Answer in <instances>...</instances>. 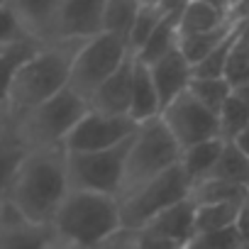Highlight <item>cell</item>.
Returning a JSON list of instances; mask_svg holds the SVG:
<instances>
[{
	"label": "cell",
	"mask_w": 249,
	"mask_h": 249,
	"mask_svg": "<svg viewBox=\"0 0 249 249\" xmlns=\"http://www.w3.org/2000/svg\"><path fill=\"white\" fill-rule=\"evenodd\" d=\"M234 144H237V147H239V149H242L247 157H249V127H247V130H244V132H242L237 140H234Z\"/></svg>",
	"instance_id": "cell-38"
},
{
	"label": "cell",
	"mask_w": 249,
	"mask_h": 249,
	"mask_svg": "<svg viewBox=\"0 0 249 249\" xmlns=\"http://www.w3.org/2000/svg\"><path fill=\"white\" fill-rule=\"evenodd\" d=\"M181 154H183L181 147L176 144V140L166 130L161 117L142 122L135 132V137L130 140V152H127L124 176H122V191H120L117 200L132 196L137 188L147 186L157 176L178 166Z\"/></svg>",
	"instance_id": "cell-5"
},
{
	"label": "cell",
	"mask_w": 249,
	"mask_h": 249,
	"mask_svg": "<svg viewBox=\"0 0 249 249\" xmlns=\"http://www.w3.org/2000/svg\"><path fill=\"white\" fill-rule=\"evenodd\" d=\"M217 122H220V140L222 142H234L249 127V107L232 93L230 100L217 112Z\"/></svg>",
	"instance_id": "cell-28"
},
{
	"label": "cell",
	"mask_w": 249,
	"mask_h": 249,
	"mask_svg": "<svg viewBox=\"0 0 249 249\" xmlns=\"http://www.w3.org/2000/svg\"><path fill=\"white\" fill-rule=\"evenodd\" d=\"M144 230L157 234V237H166V239H174V242L186 247L191 239L198 237V230H196V205L191 203V198L181 200L174 208L164 210L159 217H154Z\"/></svg>",
	"instance_id": "cell-15"
},
{
	"label": "cell",
	"mask_w": 249,
	"mask_h": 249,
	"mask_svg": "<svg viewBox=\"0 0 249 249\" xmlns=\"http://www.w3.org/2000/svg\"><path fill=\"white\" fill-rule=\"evenodd\" d=\"M52 230L69 249H98L105 239L122 230L120 200L100 193L71 191L59 208Z\"/></svg>",
	"instance_id": "cell-3"
},
{
	"label": "cell",
	"mask_w": 249,
	"mask_h": 249,
	"mask_svg": "<svg viewBox=\"0 0 249 249\" xmlns=\"http://www.w3.org/2000/svg\"><path fill=\"white\" fill-rule=\"evenodd\" d=\"M244 203H215V205L196 208V230H198V234H213V232L234 227Z\"/></svg>",
	"instance_id": "cell-24"
},
{
	"label": "cell",
	"mask_w": 249,
	"mask_h": 249,
	"mask_svg": "<svg viewBox=\"0 0 249 249\" xmlns=\"http://www.w3.org/2000/svg\"><path fill=\"white\" fill-rule=\"evenodd\" d=\"M210 178H217V181H225V183L249 191V157L234 142H225L222 154H220Z\"/></svg>",
	"instance_id": "cell-22"
},
{
	"label": "cell",
	"mask_w": 249,
	"mask_h": 249,
	"mask_svg": "<svg viewBox=\"0 0 249 249\" xmlns=\"http://www.w3.org/2000/svg\"><path fill=\"white\" fill-rule=\"evenodd\" d=\"M130 117H132L137 124L161 117V100H159V93H157V88H154L149 66L140 64L137 59H135V83H132Z\"/></svg>",
	"instance_id": "cell-18"
},
{
	"label": "cell",
	"mask_w": 249,
	"mask_h": 249,
	"mask_svg": "<svg viewBox=\"0 0 249 249\" xmlns=\"http://www.w3.org/2000/svg\"><path fill=\"white\" fill-rule=\"evenodd\" d=\"M98 249H137V232L120 230L110 239H105Z\"/></svg>",
	"instance_id": "cell-35"
},
{
	"label": "cell",
	"mask_w": 249,
	"mask_h": 249,
	"mask_svg": "<svg viewBox=\"0 0 249 249\" xmlns=\"http://www.w3.org/2000/svg\"><path fill=\"white\" fill-rule=\"evenodd\" d=\"M200 237H205V242L213 249H239L244 244L237 227H227V230H220V232H213V234H200Z\"/></svg>",
	"instance_id": "cell-33"
},
{
	"label": "cell",
	"mask_w": 249,
	"mask_h": 249,
	"mask_svg": "<svg viewBox=\"0 0 249 249\" xmlns=\"http://www.w3.org/2000/svg\"><path fill=\"white\" fill-rule=\"evenodd\" d=\"M242 37L249 42V22H244V30H242Z\"/></svg>",
	"instance_id": "cell-42"
},
{
	"label": "cell",
	"mask_w": 249,
	"mask_h": 249,
	"mask_svg": "<svg viewBox=\"0 0 249 249\" xmlns=\"http://www.w3.org/2000/svg\"><path fill=\"white\" fill-rule=\"evenodd\" d=\"M140 124L130 115H105L90 110L64 142V152L69 154H90L120 147L135 137Z\"/></svg>",
	"instance_id": "cell-9"
},
{
	"label": "cell",
	"mask_w": 249,
	"mask_h": 249,
	"mask_svg": "<svg viewBox=\"0 0 249 249\" xmlns=\"http://www.w3.org/2000/svg\"><path fill=\"white\" fill-rule=\"evenodd\" d=\"M188 93H191L198 103H203L208 110H213V112L217 115L234 90H232V86H230L225 78H196V76H193Z\"/></svg>",
	"instance_id": "cell-29"
},
{
	"label": "cell",
	"mask_w": 249,
	"mask_h": 249,
	"mask_svg": "<svg viewBox=\"0 0 249 249\" xmlns=\"http://www.w3.org/2000/svg\"><path fill=\"white\" fill-rule=\"evenodd\" d=\"M239 249H249V244H242V247H239Z\"/></svg>",
	"instance_id": "cell-44"
},
{
	"label": "cell",
	"mask_w": 249,
	"mask_h": 249,
	"mask_svg": "<svg viewBox=\"0 0 249 249\" xmlns=\"http://www.w3.org/2000/svg\"><path fill=\"white\" fill-rule=\"evenodd\" d=\"M234 227H237V232H239L242 242H244V244H249V198H247V203L242 205V213H239V217H237Z\"/></svg>",
	"instance_id": "cell-36"
},
{
	"label": "cell",
	"mask_w": 249,
	"mask_h": 249,
	"mask_svg": "<svg viewBox=\"0 0 249 249\" xmlns=\"http://www.w3.org/2000/svg\"><path fill=\"white\" fill-rule=\"evenodd\" d=\"M90 112L88 100L66 88L52 100L37 105L35 110L13 120V135L22 142L27 152L64 147L73 127Z\"/></svg>",
	"instance_id": "cell-4"
},
{
	"label": "cell",
	"mask_w": 249,
	"mask_h": 249,
	"mask_svg": "<svg viewBox=\"0 0 249 249\" xmlns=\"http://www.w3.org/2000/svg\"><path fill=\"white\" fill-rule=\"evenodd\" d=\"M137 249H186V247L174 242V239L157 237V234L142 230V232H137Z\"/></svg>",
	"instance_id": "cell-34"
},
{
	"label": "cell",
	"mask_w": 249,
	"mask_h": 249,
	"mask_svg": "<svg viewBox=\"0 0 249 249\" xmlns=\"http://www.w3.org/2000/svg\"><path fill=\"white\" fill-rule=\"evenodd\" d=\"M181 10H183V3H176L171 8V13L159 22V27L154 30V35L149 37V42L135 56L140 64L152 66L159 59H164L166 54H171L174 49H178V42H181Z\"/></svg>",
	"instance_id": "cell-17"
},
{
	"label": "cell",
	"mask_w": 249,
	"mask_h": 249,
	"mask_svg": "<svg viewBox=\"0 0 249 249\" xmlns=\"http://www.w3.org/2000/svg\"><path fill=\"white\" fill-rule=\"evenodd\" d=\"M3 52H5V49H0V54H3Z\"/></svg>",
	"instance_id": "cell-45"
},
{
	"label": "cell",
	"mask_w": 249,
	"mask_h": 249,
	"mask_svg": "<svg viewBox=\"0 0 249 249\" xmlns=\"http://www.w3.org/2000/svg\"><path fill=\"white\" fill-rule=\"evenodd\" d=\"M234 95H237V98L249 107V81H247V83H242L239 88H234Z\"/></svg>",
	"instance_id": "cell-39"
},
{
	"label": "cell",
	"mask_w": 249,
	"mask_h": 249,
	"mask_svg": "<svg viewBox=\"0 0 249 249\" xmlns=\"http://www.w3.org/2000/svg\"><path fill=\"white\" fill-rule=\"evenodd\" d=\"M232 20V3H183L181 39L213 32Z\"/></svg>",
	"instance_id": "cell-16"
},
{
	"label": "cell",
	"mask_w": 249,
	"mask_h": 249,
	"mask_svg": "<svg viewBox=\"0 0 249 249\" xmlns=\"http://www.w3.org/2000/svg\"><path fill=\"white\" fill-rule=\"evenodd\" d=\"M56 247L59 239L52 227L32 225L22 220L15 210H10L3 225H0V249H56Z\"/></svg>",
	"instance_id": "cell-14"
},
{
	"label": "cell",
	"mask_w": 249,
	"mask_h": 249,
	"mask_svg": "<svg viewBox=\"0 0 249 249\" xmlns=\"http://www.w3.org/2000/svg\"><path fill=\"white\" fill-rule=\"evenodd\" d=\"M137 10H140V3H132V0H105V13H103L105 35L122 37L130 44V32H132Z\"/></svg>",
	"instance_id": "cell-26"
},
{
	"label": "cell",
	"mask_w": 249,
	"mask_h": 249,
	"mask_svg": "<svg viewBox=\"0 0 249 249\" xmlns=\"http://www.w3.org/2000/svg\"><path fill=\"white\" fill-rule=\"evenodd\" d=\"M10 127H13V117H10L8 107H0V140L10 132Z\"/></svg>",
	"instance_id": "cell-37"
},
{
	"label": "cell",
	"mask_w": 249,
	"mask_h": 249,
	"mask_svg": "<svg viewBox=\"0 0 249 249\" xmlns=\"http://www.w3.org/2000/svg\"><path fill=\"white\" fill-rule=\"evenodd\" d=\"M161 122L166 124V130L171 132L181 152L210 140H220L217 115L203 103H198L188 90L161 110Z\"/></svg>",
	"instance_id": "cell-10"
},
{
	"label": "cell",
	"mask_w": 249,
	"mask_h": 249,
	"mask_svg": "<svg viewBox=\"0 0 249 249\" xmlns=\"http://www.w3.org/2000/svg\"><path fill=\"white\" fill-rule=\"evenodd\" d=\"M132 83H135V56H130L115 76H110L98 88V93L90 98V110L105 115H130Z\"/></svg>",
	"instance_id": "cell-13"
},
{
	"label": "cell",
	"mask_w": 249,
	"mask_h": 249,
	"mask_svg": "<svg viewBox=\"0 0 249 249\" xmlns=\"http://www.w3.org/2000/svg\"><path fill=\"white\" fill-rule=\"evenodd\" d=\"M186 249H213V247L205 242V237H200V234H198L196 239H191V242L186 244Z\"/></svg>",
	"instance_id": "cell-40"
},
{
	"label": "cell",
	"mask_w": 249,
	"mask_h": 249,
	"mask_svg": "<svg viewBox=\"0 0 249 249\" xmlns=\"http://www.w3.org/2000/svg\"><path fill=\"white\" fill-rule=\"evenodd\" d=\"M56 249H69V247H64V244H61V242H59V247H56Z\"/></svg>",
	"instance_id": "cell-43"
},
{
	"label": "cell",
	"mask_w": 249,
	"mask_h": 249,
	"mask_svg": "<svg viewBox=\"0 0 249 249\" xmlns=\"http://www.w3.org/2000/svg\"><path fill=\"white\" fill-rule=\"evenodd\" d=\"M127 152H130V142L105 149V152H90V154H69L66 152L71 191H86V193L120 198Z\"/></svg>",
	"instance_id": "cell-8"
},
{
	"label": "cell",
	"mask_w": 249,
	"mask_h": 249,
	"mask_svg": "<svg viewBox=\"0 0 249 249\" xmlns=\"http://www.w3.org/2000/svg\"><path fill=\"white\" fill-rule=\"evenodd\" d=\"M69 169L64 147L56 149H35L20 164L5 203L22 220L32 225L52 227L59 208L69 198Z\"/></svg>",
	"instance_id": "cell-1"
},
{
	"label": "cell",
	"mask_w": 249,
	"mask_h": 249,
	"mask_svg": "<svg viewBox=\"0 0 249 249\" xmlns=\"http://www.w3.org/2000/svg\"><path fill=\"white\" fill-rule=\"evenodd\" d=\"M242 22H237V20H230L227 25H222V27H217V30H213V32H205V35H193V37H183L181 42H178V49H181V54L186 56V61L196 69L200 61H205L237 27H239Z\"/></svg>",
	"instance_id": "cell-20"
},
{
	"label": "cell",
	"mask_w": 249,
	"mask_h": 249,
	"mask_svg": "<svg viewBox=\"0 0 249 249\" xmlns=\"http://www.w3.org/2000/svg\"><path fill=\"white\" fill-rule=\"evenodd\" d=\"M242 30H244V22L205 59V61H200L196 69H193V76L196 78H222V73H225V66H227V59H230V54H232V49H234V44L239 42V37H242Z\"/></svg>",
	"instance_id": "cell-30"
},
{
	"label": "cell",
	"mask_w": 249,
	"mask_h": 249,
	"mask_svg": "<svg viewBox=\"0 0 249 249\" xmlns=\"http://www.w3.org/2000/svg\"><path fill=\"white\" fill-rule=\"evenodd\" d=\"M8 213H10V208H8V203H5V200H0V225H3V220L8 217Z\"/></svg>",
	"instance_id": "cell-41"
},
{
	"label": "cell",
	"mask_w": 249,
	"mask_h": 249,
	"mask_svg": "<svg viewBox=\"0 0 249 249\" xmlns=\"http://www.w3.org/2000/svg\"><path fill=\"white\" fill-rule=\"evenodd\" d=\"M42 44L37 42H22L15 47H8L3 54H0V107H8V93L13 86V78L18 73V69L39 49Z\"/></svg>",
	"instance_id": "cell-25"
},
{
	"label": "cell",
	"mask_w": 249,
	"mask_h": 249,
	"mask_svg": "<svg viewBox=\"0 0 249 249\" xmlns=\"http://www.w3.org/2000/svg\"><path fill=\"white\" fill-rule=\"evenodd\" d=\"M154 88L159 93L161 100V110L166 105H171L178 95H183L191 88L193 81V66L186 61V56L181 54V49H174L171 54H166L164 59H159L157 64L149 66Z\"/></svg>",
	"instance_id": "cell-12"
},
{
	"label": "cell",
	"mask_w": 249,
	"mask_h": 249,
	"mask_svg": "<svg viewBox=\"0 0 249 249\" xmlns=\"http://www.w3.org/2000/svg\"><path fill=\"white\" fill-rule=\"evenodd\" d=\"M130 56H132V52H130L127 39L103 32L100 37L86 42L81 47V52L76 54L69 88L73 93H78L83 100H88V105H90V98L98 93V88L110 76H115Z\"/></svg>",
	"instance_id": "cell-7"
},
{
	"label": "cell",
	"mask_w": 249,
	"mask_h": 249,
	"mask_svg": "<svg viewBox=\"0 0 249 249\" xmlns=\"http://www.w3.org/2000/svg\"><path fill=\"white\" fill-rule=\"evenodd\" d=\"M22 42H30V39L25 37V30L18 20L13 3H0V49H8Z\"/></svg>",
	"instance_id": "cell-32"
},
{
	"label": "cell",
	"mask_w": 249,
	"mask_h": 249,
	"mask_svg": "<svg viewBox=\"0 0 249 249\" xmlns=\"http://www.w3.org/2000/svg\"><path fill=\"white\" fill-rule=\"evenodd\" d=\"M222 78L232 86V90L249 81V42L244 37H239V42L234 44V49H232V54L227 59Z\"/></svg>",
	"instance_id": "cell-31"
},
{
	"label": "cell",
	"mask_w": 249,
	"mask_h": 249,
	"mask_svg": "<svg viewBox=\"0 0 249 249\" xmlns=\"http://www.w3.org/2000/svg\"><path fill=\"white\" fill-rule=\"evenodd\" d=\"M83 44L86 42H56L39 47L18 69L8 93V112L13 120L69 88L71 69Z\"/></svg>",
	"instance_id": "cell-2"
},
{
	"label": "cell",
	"mask_w": 249,
	"mask_h": 249,
	"mask_svg": "<svg viewBox=\"0 0 249 249\" xmlns=\"http://www.w3.org/2000/svg\"><path fill=\"white\" fill-rule=\"evenodd\" d=\"M176 3H140L132 32H130V52L132 56H137L142 52V47L149 42V37L154 35V30L159 27V22L171 13Z\"/></svg>",
	"instance_id": "cell-21"
},
{
	"label": "cell",
	"mask_w": 249,
	"mask_h": 249,
	"mask_svg": "<svg viewBox=\"0 0 249 249\" xmlns=\"http://www.w3.org/2000/svg\"><path fill=\"white\" fill-rule=\"evenodd\" d=\"M222 147H225L222 140H210V142L196 144V147H191L181 154V169L188 176L191 188L203 183L205 178H210V174H213V169H215V164L222 154Z\"/></svg>",
	"instance_id": "cell-19"
},
{
	"label": "cell",
	"mask_w": 249,
	"mask_h": 249,
	"mask_svg": "<svg viewBox=\"0 0 249 249\" xmlns=\"http://www.w3.org/2000/svg\"><path fill=\"white\" fill-rule=\"evenodd\" d=\"M188 198H191V181L178 164V166L169 169L166 174L157 176L154 181H149L147 186L137 188L132 196L120 200L122 230L142 232L164 210H169L176 203L188 200Z\"/></svg>",
	"instance_id": "cell-6"
},
{
	"label": "cell",
	"mask_w": 249,
	"mask_h": 249,
	"mask_svg": "<svg viewBox=\"0 0 249 249\" xmlns=\"http://www.w3.org/2000/svg\"><path fill=\"white\" fill-rule=\"evenodd\" d=\"M105 0H56L54 35L56 42H90L105 32L103 27Z\"/></svg>",
	"instance_id": "cell-11"
},
{
	"label": "cell",
	"mask_w": 249,
	"mask_h": 249,
	"mask_svg": "<svg viewBox=\"0 0 249 249\" xmlns=\"http://www.w3.org/2000/svg\"><path fill=\"white\" fill-rule=\"evenodd\" d=\"M27 154L30 152L22 147V142L13 135V127H10V132L0 140V200H5L10 183Z\"/></svg>",
	"instance_id": "cell-27"
},
{
	"label": "cell",
	"mask_w": 249,
	"mask_h": 249,
	"mask_svg": "<svg viewBox=\"0 0 249 249\" xmlns=\"http://www.w3.org/2000/svg\"><path fill=\"white\" fill-rule=\"evenodd\" d=\"M249 198L247 188L217 181V178H205L203 183L191 188V203L196 208L200 205H215V203H244Z\"/></svg>",
	"instance_id": "cell-23"
}]
</instances>
